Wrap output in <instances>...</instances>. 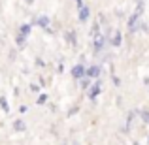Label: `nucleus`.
<instances>
[{"instance_id":"f257e3e1","label":"nucleus","mask_w":149,"mask_h":145,"mask_svg":"<svg viewBox=\"0 0 149 145\" xmlns=\"http://www.w3.org/2000/svg\"><path fill=\"white\" fill-rule=\"evenodd\" d=\"M104 45H106V38H104V34H102V32L95 34V51H96V53H100V51L104 49Z\"/></svg>"},{"instance_id":"f03ea898","label":"nucleus","mask_w":149,"mask_h":145,"mask_svg":"<svg viewBox=\"0 0 149 145\" xmlns=\"http://www.w3.org/2000/svg\"><path fill=\"white\" fill-rule=\"evenodd\" d=\"M138 21H140V11L136 10V13H132V17L128 19V32H130V34L136 32V25H138Z\"/></svg>"},{"instance_id":"7ed1b4c3","label":"nucleus","mask_w":149,"mask_h":145,"mask_svg":"<svg viewBox=\"0 0 149 145\" xmlns=\"http://www.w3.org/2000/svg\"><path fill=\"white\" fill-rule=\"evenodd\" d=\"M100 76V68L98 66H89V68H85V76L83 77H89V79H95V77Z\"/></svg>"},{"instance_id":"20e7f679","label":"nucleus","mask_w":149,"mask_h":145,"mask_svg":"<svg viewBox=\"0 0 149 145\" xmlns=\"http://www.w3.org/2000/svg\"><path fill=\"white\" fill-rule=\"evenodd\" d=\"M85 76V66L83 64H77L72 68V77L74 79H81V77Z\"/></svg>"},{"instance_id":"39448f33","label":"nucleus","mask_w":149,"mask_h":145,"mask_svg":"<svg viewBox=\"0 0 149 145\" xmlns=\"http://www.w3.org/2000/svg\"><path fill=\"white\" fill-rule=\"evenodd\" d=\"M89 17H91V10H89L87 6H81V8H79V21L85 23Z\"/></svg>"},{"instance_id":"423d86ee","label":"nucleus","mask_w":149,"mask_h":145,"mask_svg":"<svg viewBox=\"0 0 149 145\" xmlns=\"http://www.w3.org/2000/svg\"><path fill=\"white\" fill-rule=\"evenodd\" d=\"M98 94H100V83H96V85H93V87L89 89V98H91V100H96Z\"/></svg>"},{"instance_id":"0eeeda50","label":"nucleus","mask_w":149,"mask_h":145,"mask_svg":"<svg viewBox=\"0 0 149 145\" xmlns=\"http://www.w3.org/2000/svg\"><path fill=\"white\" fill-rule=\"evenodd\" d=\"M30 30H32V25H29V23H25V25L19 26V34H21L23 38H26L30 34Z\"/></svg>"},{"instance_id":"6e6552de","label":"nucleus","mask_w":149,"mask_h":145,"mask_svg":"<svg viewBox=\"0 0 149 145\" xmlns=\"http://www.w3.org/2000/svg\"><path fill=\"white\" fill-rule=\"evenodd\" d=\"M121 42H123V36H121V32H119V30H117V32H113V36H111V45H113V47H119Z\"/></svg>"},{"instance_id":"1a4fd4ad","label":"nucleus","mask_w":149,"mask_h":145,"mask_svg":"<svg viewBox=\"0 0 149 145\" xmlns=\"http://www.w3.org/2000/svg\"><path fill=\"white\" fill-rule=\"evenodd\" d=\"M36 25L42 26V28H49V17H45V15L38 17V19H36Z\"/></svg>"},{"instance_id":"9d476101","label":"nucleus","mask_w":149,"mask_h":145,"mask_svg":"<svg viewBox=\"0 0 149 145\" xmlns=\"http://www.w3.org/2000/svg\"><path fill=\"white\" fill-rule=\"evenodd\" d=\"M13 130H15V132H25V130H26V124H25V121L17 119V121L13 123Z\"/></svg>"},{"instance_id":"9b49d317","label":"nucleus","mask_w":149,"mask_h":145,"mask_svg":"<svg viewBox=\"0 0 149 145\" xmlns=\"http://www.w3.org/2000/svg\"><path fill=\"white\" fill-rule=\"evenodd\" d=\"M66 42H68V44H72V45H76V44H77V40H76V32H74V30H72V32H70V30L66 32Z\"/></svg>"},{"instance_id":"f8f14e48","label":"nucleus","mask_w":149,"mask_h":145,"mask_svg":"<svg viewBox=\"0 0 149 145\" xmlns=\"http://www.w3.org/2000/svg\"><path fill=\"white\" fill-rule=\"evenodd\" d=\"M0 105H2V109H4V111H10V105H8V100H6V98H4V96H0Z\"/></svg>"},{"instance_id":"ddd939ff","label":"nucleus","mask_w":149,"mask_h":145,"mask_svg":"<svg viewBox=\"0 0 149 145\" xmlns=\"http://www.w3.org/2000/svg\"><path fill=\"white\" fill-rule=\"evenodd\" d=\"M81 87L89 89V87H91V79H89V77H81Z\"/></svg>"},{"instance_id":"4468645a","label":"nucleus","mask_w":149,"mask_h":145,"mask_svg":"<svg viewBox=\"0 0 149 145\" xmlns=\"http://www.w3.org/2000/svg\"><path fill=\"white\" fill-rule=\"evenodd\" d=\"M45 102H47V94H40V96H38L36 98V104H45Z\"/></svg>"},{"instance_id":"2eb2a0df","label":"nucleus","mask_w":149,"mask_h":145,"mask_svg":"<svg viewBox=\"0 0 149 145\" xmlns=\"http://www.w3.org/2000/svg\"><path fill=\"white\" fill-rule=\"evenodd\" d=\"M17 45L19 47H25V38H23L21 34H17Z\"/></svg>"},{"instance_id":"dca6fc26","label":"nucleus","mask_w":149,"mask_h":145,"mask_svg":"<svg viewBox=\"0 0 149 145\" xmlns=\"http://www.w3.org/2000/svg\"><path fill=\"white\" fill-rule=\"evenodd\" d=\"M142 117H143V121H146V123H149V111H143Z\"/></svg>"},{"instance_id":"f3484780","label":"nucleus","mask_w":149,"mask_h":145,"mask_svg":"<svg viewBox=\"0 0 149 145\" xmlns=\"http://www.w3.org/2000/svg\"><path fill=\"white\" fill-rule=\"evenodd\" d=\"M76 6H77V8H81V6H85V4H83V0H76Z\"/></svg>"},{"instance_id":"a211bd4d","label":"nucleus","mask_w":149,"mask_h":145,"mask_svg":"<svg viewBox=\"0 0 149 145\" xmlns=\"http://www.w3.org/2000/svg\"><path fill=\"white\" fill-rule=\"evenodd\" d=\"M25 2H26V4H32V2H34V0H25Z\"/></svg>"},{"instance_id":"6ab92c4d","label":"nucleus","mask_w":149,"mask_h":145,"mask_svg":"<svg viewBox=\"0 0 149 145\" xmlns=\"http://www.w3.org/2000/svg\"><path fill=\"white\" fill-rule=\"evenodd\" d=\"M74 145H79V143H77V142H74Z\"/></svg>"},{"instance_id":"aec40b11","label":"nucleus","mask_w":149,"mask_h":145,"mask_svg":"<svg viewBox=\"0 0 149 145\" xmlns=\"http://www.w3.org/2000/svg\"><path fill=\"white\" fill-rule=\"evenodd\" d=\"M147 142H149V138H147Z\"/></svg>"}]
</instances>
